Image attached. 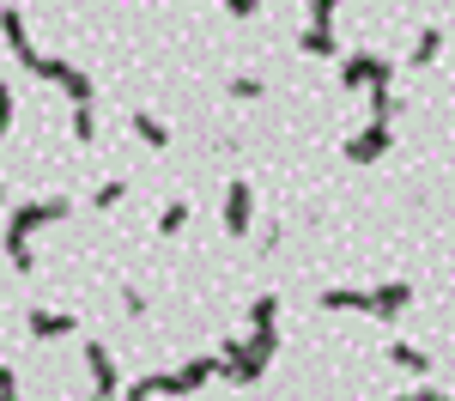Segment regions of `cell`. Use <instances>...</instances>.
Returning <instances> with one entry per match:
<instances>
[{
	"label": "cell",
	"instance_id": "3957f363",
	"mask_svg": "<svg viewBox=\"0 0 455 401\" xmlns=\"http://www.w3.org/2000/svg\"><path fill=\"white\" fill-rule=\"evenodd\" d=\"M73 201L68 195H49V201H31V207H12L6 213V237H31L36 225H55V219H68Z\"/></svg>",
	"mask_w": 455,
	"mask_h": 401
},
{
	"label": "cell",
	"instance_id": "9a60e30c",
	"mask_svg": "<svg viewBox=\"0 0 455 401\" xmlns=\"http://www.w3.org/2000/svg\"><path fill=\"white\" fill-rule=\"evenodd\" d=\"M73 140L79 146L98 140V104H73Z\"/></svg>",
	"mask_w": 455,
	"mask_h": 401
},
{
	"label": "cell",
	"instance_id": "d4e9b609",
	"mask_svg": "<svg viewBox=\"0 0 455 401\" xmlns=\"http://www.w3.org/2000/svg\"><path fill=\"white\" fill-rule=\"evenodd\" d=\"M334 12H340V0H310V25H328L334 31Z\"/></svg>",
	"mask_w": 455,
	"mask_h": 401
},
{
	"label": "cell",
	"instance_id": "6da1fadb",
	"mask_svg": "<svg viewBox=\"0 0 455 401\" xmlns=\"http://www.w3.org/2000/svg\"><path fill=\"white\" fill-rule=\"evenodd\" d=\"M280 353V328H249V334H231V341H219V377L225 383H255L267 365Z\"/></svg>",
	"mask_w": 455,
	"mask_h": 401
},
{
	"label": "cell",
	"instance_id": "5b68a950",
	"mask_svg": "<svg viewBox=\"0 0 455 401\" xmlns=\"http://www.w3.org/2000/svg\"><path fill=\"white\" fill-rule=\"evenodd\" d=\"M85 371H92V401H116L122 396V371H116V359H109V347H85Z\"/></svg>",
	"mask_w": 455,
	"mask_h": 401
},
{
	"label": "cell",
	"instance_id": "cb8c5ba5",
	"mask_svg": "<svg viewBox=\"0 0 455 401\" xmlns=\"http://www.w3.org/2000/svg\"><path fill=\"white\" fill-rule=\"evenodd\" d=\"M12 109H19V98H12V85L0 79V140H6V128H12Z\"/></svg>",
	"mask_w": 455,
	"mask_h": 401
},
{
	"label": "cell",
	"instance_id": "52a82bcc",
	"mask_svg": "<svg viewBox=\"0 0 455 401\" xmlns=\"http://www.w3.org/2000/svg\"><path fill=\"white\" fill-rule=\"evenodd\" d=\"M25 328H31V341H68V334H79V317L73 310H31Z\"/></svg>",
	"mask_w": 455,
	"mask_h": 401
},
{
	"label": "cell",
	"instance_id": "603a6c76",
	"mask_svg": "<svg viewBox=\"0 0 455 401\" xmlns=\"http://www.w3.org/2000/svg\"><path fill=\"white\" fill-rule=\"evenodd\" d=\"M152 396H158V371H146V377H134L122 401H152Z\"/></svg>",
	"mask_w": 455,
	"mask_h": 401
},
{
	"label": "cell",
	"instance_id": "83f0119b",
	"mask_svg": "<svg viewBox=\"0 0 455 401\" xmlns=\"http://www.w3.org/2000/svg\"><path fill=\"white\" fill-rule=\"evenodd\" d=\"M122 310H128V317H146V292L128 286V292H122Z\"/></svg>",
	"mask_w": 455,
	"mask_h": 401
},
{
	"label": "cell",
	"instance_id": "5bb4252c",
	"mask_svg": "<svg viewBox=\"0 0 455 401\" xmlns=\"http://www.w3.org/2000/svg\"><path fill=\"white\" fill-rule=\"evenodd\" d=\"M437 55H443V31H437V25H425V31H419V43H413V55H407V61H413V68H431Z\"/></svg>",
	"mask_w": 455,
	"mask_h": 401
},
{
	"label": "cell",
	"instance_id": "7a4b0ae2",
	"mask_svg": "<svg viewBox=\"0 0 455 401\" xmlns=\"http://www.w3.org/2000/svg\"><path fill=\"white\" fill-rule=\"evenodd\" d=\"M364 85H395V61L388 55H347L340 61V92H364Z\"/></svg>",
	"mask_w": 455,
	"mask_h": 401
},
{
	"label": "cell",
	"instance_id": "7c38bea8",
	"mask_svg": "<svg viewBox=\"0 0 455 401\" xmlns=\"http://www.w3.org/2000/svg\"><path fill=\"white\" fill-rule=\"evenodd\" d=\"M176 377H182V396H195L201 383H212V377H219V353H212V359H188Z\"/></svg>",
	"mask_w": 455,
	"mask_h": 401
},
{
	"label": "cell",
	"instance_id": "8992f818",
	"mask_svg": "<svg viewBox=\"0 0 455 401\" xmlns=\"http://www.w3.org/2000/svg\"><path fill=\"white\" fill-rule=\"evenodd\" d=\"M388 146H395V134H388V122H371V128H358L352 140H340V152H347L352 164H377Z\"/></svg>",
	"mask_w": 455,
	"mask_h": 401
},
{
	"label": "cell",
	"instance_id": "277c9868",
	"mask_svg": "<svg viewBox=\"0 0 455 401\" xmlns=\"http://www.w3.org/2000/svg\"><path fill=\"white\" fill-rule=\"evenodd\" d=\"M249 225H255V188H249V177H231V188H225V237H243Z\"/></svg>",
	"mask_w": 455,
	"mask_h": 401
},
{
	"label": "cell",
	"instance_id": "d6986e66",
	"mask_svg": "<svg viewBox=\"0 0 455 401\" xmlns=\"http://www.w3.org/2000/svg\"><path fill=\"white\" fill-rule=\"evenodd\" d=\"M274 323H280V298L267 292V298H255V304H249V328H274Z\"/></svg>",
	"mask_w": 455,
	"mask_h": 401
},
{
	"label": "cell",
	"instance_id": "4316f807",
	"mask_svg": "<svg viewBox=\"0 0 455 401\" xmlns=\"http://www.w3.org/2000/svg\"><path fill=\"white\" fill-rule=\"evenodd\" d=\"M219 6H225L231 19H255V12H261V0H219Z\"/></svg>",
	"mask_w": 455,
	"mask_h": 401
},
{
	"label": "cell",
	"instance_id": "8fae6325",
	"mask_svg": "<svg viewBox=\"0 0 455 401\" xmlns=\"http://www.w3.org/2000/svg\"><path fill=\"white\" fill-rule=\"evenodd\" d=\"M61 92H68L73 104H98V85H92V73H79L73 61L61 68Z\"/></svg>",
	"mask_w": 455,
	"mask_h": 401
},
{
	"label": "cell",
	"instance_id": "f1b7e54d",
	"mask_svg": "<svg viewBox=\"0 0 455 401\" xmlns=\"http://www.w3.org/2000/svg\"><path fill=\"white\" fill-rule=\"evenodd\" d=\"M12 389H19V377H12V365H0V401H19Z\"/></svg>",
	"mask_w": 455,
	"mask_h": 401
},
{
	"label": "cell",
	"instance_id": "f546056e",
	"mask_svg": "<svg viewBox=\"0 0 455 401\" xmlns=\"http://www.w3.org/2000/svg\"><path fill=\"white\" fill-rule=\"evenodd\" d=\"M395 401H455V396H437V389H413V396H395Z\"/></svg>",
	"mask_w": 455,
	"mask_h": 401
},
{
	"label": "cell",
	"instance_id": "4dcf8cb0",
	"mask_svg": "<svg viewBox=\"0 0 455 401\" xmlns=\"http://www.w3.org/2000/svg\"><path fill=\"white\" fill-rule=\"evenodd\" d=\"M0 201H6V195H0Z\"/></svg>",
	"mask_w": 455,
	"mask_h": 401
},
{
	"label": "cell",
	"instance_id": "44dd1931",
	"mask_svg": "<svg viewBox=\"0 0 455 401\" xmlns=\"http://www.w3.org/2000/svg\"><path fill=\"white\" fill-rule=\"evenodd\" d=\"M182 225H188V201H171V207L158 213V237H176Z\"/></svg>",
	"mask_w": 455,
	"mask_h": 401
},
{
	"label": "cell",
	"instance_id": "ba28073f",
	"mask_svg": "<svg viewBox=\"0 0 455 401\" xmlns=\"http://www.w3.org/2000/svg\"><path fill=\"white\" fill-rule=\"evenodd\" d=\"M407 304H413V286H407V280H383V286L371 292V317H401V310H407Z\"/></svg>",
	"mask_w": 455,
	"mask_h": 401
},
{
	"label": "cell",
	"instance_id": "484cf974",
	"mask_svg": "<svg viewBox=\"0 0 455 401\" xmlns=\"http://www.w3.org/2000/svg\"><path fill=\"white\" fill-rule=\"evenodd\" d=\"M122 195H128V182H122V177H109L104 188H98V195H92V201H98V207H116V201H122Z\"/></svg>",
	"mask_w": 455,
	"mask_h": 401
},
{
	"label": "cell",
	"instance_id": "4fadbf2b",
	"mask_svg": "<svg viewBox=\"0 0 455 401\" xmlns=\"http://www.w3.org/2000/svg\"><path fill=\"white\" fill-rule=\"evenodd\" d=\"M134 134H140L152 152H164V146H171V128H164L158 116H146V109H134Z\"/></svg>",
	"mask_w": 455,
	"mask_h": 401
},
{
	"label": "cell",
	"instance_id": "9c48e42d",
	"mask_svg": "<svg viewBox=\"0 0 455 401\" xmlns=\"http://www.w3.org/2000/svg\"><path fill=\"white\" fill-rule=\"evenodd\" d=\"M298 55H315V61H328V55H340V36L328 31V25H310V31L298 36Z\"/></svg>",
	"mask_w": 455,
	"mask_h": 401
},
{
	"label": "cell",
	"instance_id": "30bf717a",
	"mask_svg": "<svg viewBox=\"0 0 455 401\" xmlns=\"http://www.w3.org/2000/svg\"><path fill=\"white\" fill-rule=\"evenodd\" d=\"M322 310H371V292H352V286H328L315 298Z\"/></svg>",
	"mask_w": 455,
	"mask_h": 401
},
{
	"label": "cell",
	"instance_id": "2e32d148",
	"mask_svg": "<svg viewBox=\"0 0 455 401\" xmlns=\"http://www.w3.org/2000/svg\"><path fill=\"white\" fill-rule=\"evenodd\" d=\"M371 92V122H395V109H401V98L388 92V85H364Z\"/></svg>",
	"mask_w": 455,
	"mask_h": 401
},
{
	"label": "cell",
	"instance_id": "ffe728a7",
	"mask_svg": "<svg viewBox=\"0 0 455 401\" xmlns=\"http://www.w3.org/2000/svg\"><path fill=\"white\" fill-rule=\"evenodd\" d=\"M6 261L19 274H36V255H31V237H6Z\"/></svg>",
	"mask_w": 455,
	"mask_h": 401
},
{
	"label": "cell",
	"instance_id": "e0dca14e",
	"mask_svg": "<svg viewBox=\"0 0 455 401\" xmlns=\"http://www.w3.org/2000/svg\"><path fill=\"white\" fill-rule=\"evenodd\" d=\"M388 359L401 365V371H425V365H431V353H419V347H407V341H388Z\"/></svg>",
	"mask_w": 455,
	"mask_h": 401
},
{
	"label": "cell",
	"instance_id": "7402d4cb",
	"mask_svg": "<svg viewBox=\"0 0 455 401\" xmlns=\"http://www.w3.org/2000/svg\"><path fill=\"white\" fill-rule=\"evenodd\" d=\"M261 92H267V85H261L255 73H237V79H231V98H237V104H255Z\"/></svg>",
	"mask_w": 455,
	"mask_h": 401
},
{
	"label": "cell",
	"instance_id": "ac0fdd59",
	"mask_svg": "<svg viewBox=\"0 0 455 401\" xmlns=\"http://www.w3.org/2000/svg\"><path fill=\"white\" fill-rule=\"evenodd\" d=\"M0 36L12 43V55H19V49H31V43H25V19H19L12 6H0Z\"/></svg>",
	"mask_w": 455,
	"mask_h": 401
}]
</instances>
